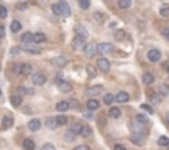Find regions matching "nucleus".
Masks as SVG:
<instances>
[{"instance_id":"nucleus-23","label":"nucleus","mask_w":169,"mask_h":150,"mask_svg":"<svg viewBox=\"0 0 169 150\" xmlns=\"http://www.w3.org/2000/svg\"><path fill=\"white\" fill-rule=\"evenodd\" d=\"M80 135L82 137H90L92 135V127L87 125V124H82L80 125Z\"/></svg>"},{"instance_id":"nucleus-45","label":"nucleus","mask_w":169,"mask_h":150,"mask_svg":"<svg viewBox=\"0 0 169 150\" xmlns=\"http://www.w3.org/2000/svg\"><path fill=\"white\" fill-rule=\"evenodd\" d=\"M41 150H56V147L53 145V143H44V145L41 147Z\"/></svg>"},{"instance_id":"nucleus-11","label":"nucleus","mask_w":169,"mask_h":150,"mask_svg":"<svg viewBox=\"0 0 169 150\" xmlns=\"http://www.w3.org/2000/svg\"><path fill=\"white\" fill-rule=\"evenodd\" d=\"M87 94L92 96V97H97L98 94H103V86H90L87 89Z\"/></svg>"},{"instance_id":"nucleus-55","label":"nucleus","mask_w":169,"mask_h":150,"mask_svg":"<svg viewBox=\"0 0 169 150\" xmlns=\"http://www.w3.org/2000/svg\"><path fill=\"white\" fill-rule=\"evenodd\" d=\"M167 73H169V68H167Z\"/></svg>"},{"instance_id":"nucleus-9","label":"nucleus","mask_w":169,"mask_h":150,"mask_svg":"<svg viewBox=\"0 0 169 150\" xmlns=\"http://www.w3.org/2000/svg\"><path fill=\"white\" fill-rule=\"evenodd\" d=\"M97 68L100 69V71L107 73L108 69H110V61L107 60V58H98V61H97Z\"/></svg>"},{"instance_id":"nucleus-5","label":"nucleus","mask_w":169,"mask_h":150,"mask_svg":"<svg viewBox=\"0 0 169 150\" xmlns=\"http://www.w3.org/2000/svg\"><path fill=\"white\" fill-rule=\"evenodd\" d=\"M84 55L87 56V58H94L95 56V53L98 51V46L95 45V43H85V46H84Z\"/></svg>"},{"instance_id":"nucleus-24","label":"nucleus","mask_w":169,"mask_h":150,"mask_svg":"<svg viewBox=\"0 0 169 150\" xmlns=\"http://www.w3.org/2000/svg\"><path fill=\"white\" fill-rule=\"evenodd\" d=\"M21 41L23 43H34V33H30V31L23 33L21 35Z\"/></svg>"},{"instance_id":"nucleus-31","label":"nucleus","mask_w":169,"mask_h":150,"mask_svg":"<svg viewBox=\"0 0 169 150\" xmlns=\"http://www.w3.org/2000/svg\"><path fill=\"white\" fill-rule=\"evenodd\" d=\"M10 28H11V31H13V33H18L20 30H21V23L20 22H11V25H10Z\"/></svg>"},{"instance_id":"nucleus-20","label":"nucleus","mask_w":169,"mask_h":150,"mask_svg":"<svg viewBox=\"0 0 169 150\" xmlns=\"http://www.w3.org/2000/svg\"><path fill=\"white\" fill-rule=\"evenodd\" d=\"M69 101H59L56 104V111H59V112H66V111H69Z\"/></svg>"},{"instance_id":"nucleus-4","label":"nucleus","mask_w":169,"mask_h":150,"mask_svg":"<svg viewBox=\"0 0 169 150\" xmlns=\"http://www.w3.org/2000/svg\"><path fill=\"white\" fill-rule=\"evenodd\" d=\"M130 140L135 143V145H143L144 140H146V134H144V132H133Z\"/></svg>"},{"instance_id":"nucleus-17","label":"nucleus","mask_w":169,"mask_h":150,"mask_svg":"<svg viewBox=\"0 0 169 150\" xmlns=\"http://www.w3.org/2000/svg\"><path fill=\"white\" fill-rule=\"evenodd\" d=\"M135 122H138V124H141V125L146 127L149 124V119H148V115H144V114H136L135 115Z\"/></svg>"},{"instance_id":"nucleus-28","label":"nucleus","mask_w":169,"mask_h":150,"mask_svg":"<svg viewBox=\"0 0 169 150\" xmlns=\"http://www.w3.org/2000/svg\"><path fill=\"white\" fill-rule=\"evenodd\" d=\"M54 63H56V66L62 68V66H66V65H67V58H66V56H57L56 60H54Z\"/></svg>"},{"instance_id":"nucleus-29","label":"nucleus","mask_w":169,"mask_h":150,"mask_svg":"<svg viewBox=\"0 0 169 150\" xmlns=\"http://www.w3.org/2000/svg\"><path fill=\"white\" fill-rule=\"evenodd\" d=\"M75 135H77V134H75V132H72L71 129H67V132H66V134H64V140H67V142H72L74 138H75Z\"/></svg>"},{"instance_id":"nucleus-32","label":"nucleus","mask_w":169,"mask_h":150,"mask_svg":"<svg viewBox=\"0 0 169 150\" xmlns=\"http://www.w3.org/2000/svg\"><path fill=\"white\" fill-rule=\"evenodd\" d=\"M159 15L164 17V18H167L169 17V5H162V7L159 8Z\"/></svg>"},{"instance_id":"nucleus-1","label":"nucleus","mask_w":169,"mask_h":150,"mask_svg":"<svg viewBox=\"0 0 169 150\" xmlns=\"http://www.w3.org/2000/svg\"><path fill=\"white\" fill-rule=\"evenodd\" d=\"M51 8H53L54 15H59V17H69V15H71V8H69L67 2H64V0H61V2L54 3Z\"/></svg>"},{"instance_id":"nucleus-50","label":"nucleus","mask_w":169,"mask_h":150,"mask_svg":"<svg viewBox=\"0 0 169 150\" xmlns=\"http://www.w3.org/2000/svg\"><path fill=\"white\" fill-rule=\"evenodd\" d=\"M26 7H28V3H26V2H21V3L18 5V10H25Z\"/></svg>"},{"instance_id":"nucleus-48","label":"nucleus","mask_w":169,"mask_h":150,"mask_svg":"<svg viewBox=\"0 0 169 150\" xmlns=\"http://www.w3.org/2000/svg\"><path fill=\"white\" fill-rule=\"evenodd\" d=\"M115 38H116V40H123V38H125V33L118 30V31L115 33Z\"/></svg>"},{"instance_id":"nucleus-6","label":"nucleus","mask_w":169,"mask_h":150,"mask_svg":"<svg viewBox=\"0 0 169 150\" xmlns=\"http://www.w3.org/2000/svg\"><path fill=\"white\" fill-rule=\"evenodd\" d=\"M148 60L151 61V63H159L161 61V58H162V55H161V51L159 50H156V48H151V50H148Z\"/></svg>"},{"instance_id":"nucleus-22","label":"nucleus","mask_w":169,"mask_h":150,"mask_svg":"<svg viewBox=\"0 0 169 150\" xmlns=\"http://www.w3.org/2000/svg\"><path fill=\"white\" fill-rule=\"evenodd\" d=\"M108 115L112 119H118V117H121V109L120 107H110L108 109Z\"/></svg>"},{"instance_id":"nucleus-30","label":"nucleus","mask_w":169,"mask_h":150,"mask_svg":"<svg viewBox=\"0 0 169 150\" xmlns=\"http://www.w3.org/2000/svg\"><path fill=\"white\" fill-rule=\"evenodd\" d=\"M113 101H116V96L110 94V92H108V94H105V96H103V102H105L107 106H110V104H112Z\"/></svg>"},{"instance_id":"nucleus-38","label":"nucleus","mask_w":169,"mask_h":150,"mask_svg":"<svg viewBox=\"0 0 169 150\" xmlns=\"http://www.w3.org/2000/svg\"><path fill=\"white\" fill-rule=\"evenodd\" d=\"M79 7L82 10H87L90 7V2H89V0H79Z\"/></svg>"},{"instance_id":"nucleus-8","label":"nucleus","mask_w":169,"mask_h":150,"mask_svg":"<svg viewBox=\"0 0 169 150\" xmlns=\"http://www.w3.org/2000/svg\"><path fill=\"white\" fill-rule=\"evenodd\" d=\"M56 83H57V88H59L61 92H69V91H72V86L69 81H64V79H56Z\"/></svg>"},{"instance_id":"nucleus-52","label":"nucleus","mask_w":169,"mask_h":150,"mask_svg":"<svg viewBox=\"0 0 169 150\" xmlns=\"http://www.w3.org/2000/svg\"><path fill=\"white\" fill-rule=\"evenodd\" d=\"M87 71H89L90 76H94V68H92V66H87Z\"/></svg>"},{"instance_id":"nucleus-41","label":"nucleus","mask_w":169,"mask_h":150,"mask_svg":"<svg viewBox=\"0 0 169 150\" xmlns=\"http://www.w3.org/2000/svg\"><path fill=\"white\" fill-rule=\"evenodd\" d=\"M69 106H71V109H79V101L77 99H69Z\"/></svg>"},{"instance_id":"nucleus-35","label":"nucleus","mask_w":169,"mask_h":150,"mask_svg":"<svg viewBox=\"0 0 169 150\" xmlns=\"http://www.w3.org/2000/svg\"><path fill=\"white\" fill-rule=\"evenodd\" d=\"M159 94L161 96H169V86L167 84H161L159 86Z\"/></svg>"},{"instance_id":"nucleus-42","label":"nucleus","mask_w":169,"mask_h":150,"mask_svg":"<svg viewBox=\"0 0 169 150\" xmlns=\"http://www.w3.org/2000/svg\"><path fill=\"white\" fill-rule=\"evenodd\" d=\"M8 15V10L3 7V5H0V18H5V17Z\"/></svg>"},{"instance_id":"nucleus-47","label":"nucleus","mask_w":169,"mask_h":150,"mask_svg":"<svg viewBox=\"0 0 169 150\" xmlns=\"http://www.w3.org/2000/svg\"><path fill=\"white\" fill-rule=\"evenodd\" d=\"M113 150H126V147L123 145V143H115V145H113Z\"/></svg>"},{"instance_id":"nucleus-54","label":"nucleus","mask_w":169,"mask_h":150,"mask_svg":"<svg viewBox=\"0 0 169 150\" xmlns=\"http://www.w3.org/2000/svg\"><path fill=\"white\" fill-rule=\"evenodd\" d=\"M0 96H2V91H0Z\"/></svg>"},{"instance_id":"nucleus-10","label":"nucleus","mask_w":169,"mask_h":150,"mask_svg":"<svg viewBox=\"0 0 169 150\" xmlns=\"http://www.w3.org/2000/svg\"><path fill=\"white\" fill-rule=\"evenodd\" d=\"M97 46H98V51H100L102 55H108V53H112V51L115 50L112 43H100Z\"/></svg>"},{"instance_id":"nucleus-34","label":"nucleus","mask_w":169,"mask_h":150,"mask_svg":"<svg viewBox=\"0 0 169 150\" xmlns=\"http://www.w3.org/2000/svg\"><path fill=\"white\" fill-rule=\"evenodd\" d=\"M158 143H159L161 147H169V138L164 137V135H161V137L158 138Z\"/></svg>"},{"instance_id":"nucleus-33","label":"nucleus","mask_w":169,"mask_h":150,"mask_svg":"<svg viewBox=\"0 0 169 150\" xmlns=\"http://www.w3.org/2000/svg\"><path fill=\"white\" fill-rule=\"evenodd\" d=\"M118 7L120 8H130L131 7V0H118Z\"/></svg>"},{"instance_id":"nucleus-2","label":"nucleus","mask_w":169,"mask_h":150,"mask_svg":"<svg viewBox=\"0 0 169 150\" xmlns=\"http://www.w3.org/2000/svg\"><path fill=\"white\" fill-rule=\"evenodd\" d=\"M13 71L16 74H21V76H30V74L33 73V68H31V65H28V63H21V65L15 66Z\"/></svg>"},{"instance_id":"nucleus-25","label":"nucleus","mask_w":169,"mask_h":150,"mask_svg":"<svg viewBox=\"0 0 169 150\" xmlns=\"http://www.w3.org/2000/svg\"><path fill=\"white\" fill-rule=\"evenodd\" d=\"M10 102H11V106H13V107H18L21 104V96L20 94H13L10 97Z\"/></svg>"},{"instance_id":"nucleus-44","label":"nucleus","mask_w":169,"mask_h":150,"mask_svg":"<svg viewBox=\"0 0 169 150\" xmlns=\"http://www.w3.org/2000/svg\"><path fill=\"white\" fill-rule=\"evenodd\" d=\"M20 51H21V48H18V46H13V48L10 50V55H11V56H16Z\"/></svg>"},{"instance_id":"nucleus-37","label":"nucleus","mask_w":169,"mask_h":150,"mask_svg":"<svg viewBox=\"0 0 169 150\" xmlns=\"http://www.w3.org/2000/svg\"><path fill=\"white\" fill-rule=\"evenodd\" d=\"M80 125H82V124H71V125H69V129H71L72 132H75L77 135H80Z\"/></svg>"},{"instance_id":"nucleus-3","label":"nucleus","mask_w":169,"mask_h":150,"mask_svg":"<svg viewBox=\"0 0 169 150\" xmlns=\"http://www.w3.org/2000/svg\"><path fill=\"white\" fill-rule=\"evenodd\" d=\"M21 50L26 51V53H31V55H39L41 53V46L36 45V43H23Z\"/></svg>"},{"instance_id":"nucleus-12","label":"nucleus","mask_w":169,"mask_h":150,"mask_svg":"<svg viewBox=\"0 0 169 150\" xmlns=\"http://www.w3.org/2000/svg\"><path fill=\"white\" fill-rule=\"evenodd\" d=\"M84 40H85V38L77 36V35H75V38L72 40V48H74V50H84V46H85Z\"/></svg>"},{"instance_id":"nucleus-36","label":"nucleus","mask_w":169,"mask_h":150,"mask_svg":"<svg viewBox=\"0 0 169 150\" xmlns=\"http://www.w3.org/2000/svg\"><path fill=\"white\" fill-rule=\"evenodd\" d=\"M20 92H23V94H26V96H31V94H34L33 88H25V86H21V88H20Z\"/></svg>"},{"instance_id":"nucleus-13","label":"nucleus","mask_w":169,"mask_h":150,"mask_svg":"<svg viewBox=\"0 0 169 150\" xmlns=\"http://www.w3.org/2000/svg\"><path fill=\"white\" fill-rule=\"evenodd\" d=\"M28 129H30L31 132H36L41 129V120L39 119H31L30 122H28Z\"/></svg>"},{"instance_id":"nucleus-39","label":"nucleus","mask_w":169,"mask_h":150,"mask_svg":"<svg viewBox=\"0 0 169 150\" xmlns=\"http://www.w3.org/2000/svg\"><path fill=\"white\" fill-rule=\"evenodd\" d=\"M141 109H143V111H144V112H148L149 115H151V114H153V112H154V109H153V107H151V106H149V104H141Z\"/></svg>"},{"instance_id":"nucleus-49","label":"nucleus","mask_w":169,"mask_h":150,"mask_svg":"<svg viewBox=\"0 0 169 150\" xmlns=\"http://www.w3.org/2000/svg\"><path fill=\"white\" fill-rule=\"evenodd\" d=\"M72 150H90L87 145H77V147H74Z\"/></svg>"},{"instance_id":"nucleus-16","label":"nucleus","mask_w":169,"mask_h":150,"mask_svg":"<svg viewBox=\"0 0 169 150\" xmlns=\"http://www.w3.org/2000/svg\"><path fill=\"white\" fill-rule=\"evenodd\" d=\"M74 31H75V35H77V36H82V38H87V36H89V31H87L82 25H75V27H74Z\"/></svg>"},{"instance_id":"nucleus-43","label":"nucleus","mask_w":169,"mask_h":150,"mask_svg":"<svg viewBox=\"0 0 169 150\" xmlns=\"http://www.w3.org/2000/svg\"><path fill=\"white\" fill-rule=\"evenodd\" d=\"M94 20H97L98 23H102V22H103V13H100V12L94 13Z\"/></svg>"},{"instance_id":"nucleus-18","label":"nucleus","mask_w":169,"mask_h":150,"mask_svg":"<svg viewBox=\"0 0 169 150\" xmlns=\"http://www.w3.org/2000/svg\"><path fill=\"white\" fill-rule=\"evenodd\" d=\"M44 124H46V127H49V129H57V127H59V122H57V119L56 117H48L44 120Z\"/></svg>"},{"instance_id":"nucleus-46","label":"nucleus","mask_w":169,"mask_h":150,"mask_svg":"<svg viewBox=\"0 0 169 150\" xmlns=\"http://www.w3.org/2000/svg\"><path fill=\"white\" fill-rule=\"evenodd\" d=\"M161 35H162V36H164L166 40H169V28H167V27L162 28V30H161Z\"/></svg>"},{"instance_id":"nucleus-40","label":"nucleus","mask_w":169,"mask_h":150,"mask_svg":"<svg viewBox=\"0 0 169 150\" xmlns=\"http://www.w3.org/2000/svg\"><path fill=\"white\" fill-rule=\"evenodd\" d=\"M57 122H59V125H66L67 124V117H66V115H57Z\"/></svg>"},{"instance_id":"nucleus-51","label":"nucleus","mask_w":169,"mask_h":150,"mask_svg":"<svg viewBox=\"0 0 169 150\" xmlns=\"http://www.w3.org/2000/svg\"><path fill=\"white\" fill-rule=\"evenodd\" d=\"M5 36V27L0 25V38H3Z\"/></svg>"},{"instance_id":"nucleus-53","label":"nucleus","mask_w":169,"mask_h":150,"mask_svg":"<svg viewBox=\"0 0 169 150\" xmlns=\"http://www.w3.org/2000/svg\"><path fill=\"white\" fill-rule=\"evenodd\" d=\"M166 120H167V124H169V112L166 114Z\"/></svg>"},{"instance_id":"nucleus-27","label":"nucleus","mask_w":169,"mask_h":150,"mask_svg":"<svg viewBox=\"0 0 169 150\" xmlns=\"http://www.w3.org/2000/svg\"><path fill=\"white\" fill-rule=\"evenodd\" d=\"M43 41H46V35H44V33H41V31L34 33V43L39 45V43H43Z\"/></svg>"},{"instance_id":"nucleus-19","label":"nucleus","mask_w":169,"mask_h":150,"mask_svg":"<svg viewBox=\"0 0 169 150\" xmlns=\"http://www.w3.org/2000/svg\"><path fill=\"white\" fill-rule=\"evenodd\" d=\"M128 101H130V94H128V92L121 91V92H118V94H116V102L125 104V102H128Z\"/></svg>"},{"instance_id":"nucleus-26","label":"nucleus","mask_w":169,"mask_h":150,"mask_svg":"<svg viewBox=\"0 0 169 150\" xmlns=\"http://www.w3.org/2000/svg\"><path fill=\"white\" fill-rule=\"evenodd\" d=\"M34 142L31 140V138H25V140H23V148L25 150H34Z\"/></svg>"},{"instance_id":"nucleus-7","label":"nucleus","mask_w":169,"mask_h":150,"mask_svg":"<svg viewBox=\"0 0 169 150\" xmlns=\"http://www.w3.org/2000/svg\"><path fill=\"white\" fill-rule=\"evenodd\" d=\"M31 83L34 86H43L46 83V76L43 73H33L31 74Z\"/></svg>"},{"instance_id":"nucleus-15","label":"nucleus","mask_w":169,"mask_h":150,"mask_svg":"<svg viewBox=\"0 0 169 150\" xmlns=\"http://www.w3.org/2000/svg\"><path fill=\"white\" fill-rule=\"evenodd\" d=\"M98 107H100V102H98L95 97H90V99L87 101V109H89V111H97Z\"/></svg>"},{"instance_id":"nucleus-14","label":"nucleus","mask_w":169,"mask_h":150,"mask_svg":"<svg viewBox=\"0 0 169 150\" xmlns=\"http://www.w3.org/2000/svg\"><path fill=\"white\" fill-rule=\"evenodd\" d=\"M13 125V117L11 115H3L2 117V129H10V127Z\"/></svg>"},{"instance_id":"nucleus-21","label":"nucleus","mask_w":169,"mask_h":150,"mask_svg":"<svg viewBox=\"0 0 169 150\" xmlns=\"http://www.w3.org/2000/svg\"><path fill=\"white\" fill-rule=\"evenodd\" d=\"M143 83L144 84H153L154 83V74L153 73H149V71H146V73H143Z\"/></svg>"}]
</instances>
